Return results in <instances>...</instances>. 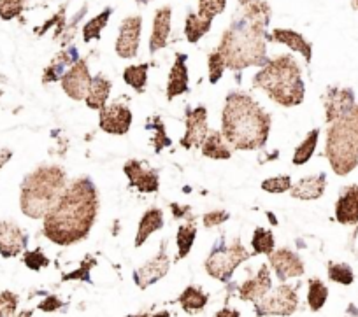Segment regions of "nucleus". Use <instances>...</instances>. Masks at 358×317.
<instances>
[{
  "instance_id": "obj_9",
  "label": "nucleus",
  "mask_w": 358,
  "mask_h": 317,
  "mask_svg": "<svg viewBox=\"0 0 358 317\" xmlns=\"http://www.w3.org/2000/svg\"><path fill=\"white\" fill-rule=\"evenodd\" d=\"M141 30H143V18L139 15L123 20L116 39V54L120 58L129 60L136 57L141 44Z\"/></svg>"
},
{
  "instance_id": "obj_42",
  "label": "nucleus",
  "mask_w": 358,
  "mask_h": 317,
  "mask_svg": "<svg viewBox=\"0 0 358 317\" xmlns=\"http://www.w3.org/2000/svg\"><path fill=\"white\" fill-rule=\"evenodd\" d=\"M27 0H0V18L9 22V20L18 18L23 13Z\"/></svg>"
},
{
  "instance_id": "obj_35",
  "label": "nucleus",
  "mask_w": 358,
  "mask_h": 317,
  "mask_svg": "<svg viewBox=\"0 0 358 317\" xmlns=\"http://www.w3.org/2000/svg\"><path fill=\"white\" fill-rule=\"evenodd\" d=\"M251 247H253L255 254H271L276 249V242H274V235L271 230L257 228L251 239Z\"/></svg>"
},
{
  "instance_id": "obj_15",
  "label": "nucleus",
  "mask_w": 358,
  "mask_h": 317,
  "mask_svg": "<svg viewBox=\"0 0 358 317\" xmlns=\"http://www.w3.org/2000/svg\"><path fill=\"white\" fill-rule=\"evenodd\" d=\"M123 172L129 177L130 186L137 188L141 193H157L160 188V181H158V172L153 168H146L141 161L130 160L127 161Z\"/></svg>"
},
{
  "instance_id": "obj_1",
  "label": "nucleus",
  "mask_w": 358,
  "mask_h": 317,
  "mask_svg": "<svg viewBox=\"0 0 358 317\" xmlns=\"http://www.w3.org/2000/svg\"><path fill=\"white\" fill-rule=\"evenodd\" d=\"M99 212L97 188L90 179H78L44 216V235L57 246H72L86 239Z\"/></svg>"
},
{
  "instance_id": "obj_8",
  "label": "nucleus",
  "mask_w": 358,
  "mask_h": 317,
  "mask_svg": "<svg viewBox=\"0 0 358 317\" xmlns=\"http://www.w3.org/2000/svg\"><path fill=\"white\" fill-rule=\"evenodd\" d=\"M299 296L292 286H280L255 303L258 316H290L297 310Z\"/></svg>"
},
{
  "instance_id": "obj_23",
  "label": "nucleus",
  "mask_w": 358,
  "mask_h": 317,
  "mask_svg": "<svg viewBox=\"0 0 358 317\" xmlns=\"http://www.w3.org/2000/svg\"><path fill=\"white\" fill-rule=\"evenodd\" d=\"M327 188V175H309V177H302L297 184L290 188V195L299 200H316L323 196Z\"/></svg>"
},
{
  "instance_id": "obj_34",
  "label": "nucleus",
  "mask_w": 358,
  "mask_h": 317,
  "mask_svg": "<svg viewBox=\"0 0 358 317\" xmlns=\"http://www.w3.org/2000/svg\"><path fill=\"white\" fill-rule=\"evenodd\" d=\"M327 298H329V289L323 284L320 279H311L309 281V291H308V305L313 312H318L323 309Z\"/></svg>"
},
{
  "instance_id": "obj_47",
  "label": "nucleus",
  "mask_w": 358,
  "mask_h": 317,
  "mask_svg": "<svg viewBox=\"0 0 358 317\" xmlns=\"http://www.w3.org/2000/svg\"><path fill=\"white\" fill-rule=\"evenodd\" d=\"M60 307H64V302H62L58 296H48L44 302H41L39 309L44 310V312H51V310H57L60 309Z\"/></svg>"
},
{
  "instance_id": "obj_46",
  "label": "nucleus",
  "mask_w": 358,
  "mask_h": 317,
  "mask_svg": "<svg viewBox=\"0 0 358 317\" xmlns=\"http://www.w3.org/2000/svg\"><path fill=\"white\" fill-rule=\"evenodd\" d=\"M229 218L230 214L227 210H211V212L204 216V226L206 228H215V226L223 225Z\"/></svg>"
},
{
  "instance_id": "obj_41",
  "label": "nucleus",
  "mask_w": 358,
  "mask_h": 317,
  "mask_svg": "<svg viewBox=\"0 0 358 317\" xmlns=\"http://www.w3.org/2000/svg\"><path fill=\"white\" fill-rule=\"evenodd\" d=\"M225 68H227L225 60H223V57H222V53H220V51H215V53L209 54L208 74H209V82H211V84H216V82L222 79Z\"/></svg>"
},
{
  "instance_id": "obj_7",
  "label": "nucleus",
  "mask_w": 358,
  "mask_h": 317,
  "mask_svg": "<svg viewBox=\"0 0 358 317\" xmlns=\"http://www.w3.org/2000/svg\"><path fill=\"white\" fill-rule=\"evenodd\" d=\"M251 254L248 253L246 247L241 244V240H236L232 246L218 247L211 251L209 258L206 260V272L211 275L216 281L227 282L230 281L236 268L239 267L243 261L250 260Z\"/></svg>"
},
{
  "instance_id": "obj_13",
  "label": "nucleus",
  "mask_w": 358,
  "mask_h": 317,
  "mask_svg": "<svg viewBox=\"0 0 358 317\" xmlns=\"http://www.w3.org/2000/svg\"><path fill=\"white\" fill-rule=\"evenodd\" d=\"M268 263L274 274L278 275L280 281H288V279H297L304 275L306 268L301 258L290 249H274L268 254Z\"/></svg>"
},
{
  "instance_id": "obj_50",
  "label": "nucleus",
  "mask_w": 358,
  "mask_h": 317,
  "mask_svg": "<svg viewBox=\"0 0 358 317\" xmlns=\"http://www.w3.org/2000/svg\"><path fill=\"white\" fill-rule=\"evenodd\" d=\"M351 251H353V253L358 256V228H357V232L353 233V239H351Z\"/></svg>"
},
{
  "instance_id": "obj_51",
  "label": "nucleus",
  "mask_w": 358,
  "mask_h": 317,
  "mask_svg": "<svg viewBox=\"0 0 358 317\" xmlns=\"http://www.w3.org/2000/svg\"><path fill=\"white\" fill-rule=\"evenodd\" d=\"M216 316H218V317H222V316L236 317V316H239V312H237V310H220V312L216 314Z\"/></svg>"
},
{
  "instance_id": "obj_44",
  "label": "nucleus",
  "mask_w": 358,
  "mask_h": 317,
  "mask_svg": "<svg viewBox=\"0 0 358 317\" xmlns=\"http://www.w3.org/2000/svg\"><path fill=\"white\" fill-rule=\"evenodd\" d=\"M18 307V296L11 291H4L0 295V317L13 316Z\"/></svg>"
},
{
  "instance_id": "obj_20",
  "label": "nucleus",
  "mask_w": 358,
  "mask_h": 317,
  "mask_svg": "<svg viewBox=\"0 0 358 317\" xmlns=\"http://www.w3.org/2000/svg\"><path fill=\"white\" fill-rule=\"evenodd\" d=\"M336 219L341 225H357L358 223V184L344 189L336 203Z\"/></svg>"
},
{
  "instance_id": "obj_48",
  "label": "nucleus",
  "mask_w": 358,
  "mask_h": 317,
  "mask_svg": "<svg viewBox=\"0 0 358 317\" xmlns=\"http://www.w3.org/2000/svg\"><path fill=\"white\" fill-rule=\"evenodd\" d=\"M171 209H172V216H174L176 219H185V218L192 219L190 218L192 209L188 205H178V203H172Z\"/></svg>"
},
{
  "instance_id": "obj_4",
  "label": "nucleus",
  "mask_w": 358,
  "mask_h": 317,
  "mask_svg": "<svg viewBox=\"0 0 358 317\" xmlns=\"http://www.w3.org/2000/svg\"><path fill=\"white\" fill-rule=\"evenodd\" d=\"M255 88H260L283 108H294L302 103L306 86L301 68L290 54H283L262 65L260 72L253 79Z\"/></svg>"
},
{
  "instance_id": "obj_40",
  "label": "nucleus",
  "mask_w": 358,
  "mask_h": 317,
  "mask_svg": "<svg viewBox=\"0 0 358 317\" xmlns=\"http://www.w3.org/2000/svg\"><path fill=\"white\" fill-rule=\"evenodd\" d=\"M227 8V0H199V15L206 20H215Z\"/></svg>"
},
{
  "instance_id": "obj_30",
  "label": "nucleus",
  "mask_w": 358,
  "mask_h": 317,
  "mask_svg": "<svg viewBox=\"0 0 358 317\" xmlns=\"http://www.w3.org/2000/svg\"><path fill=\"white\" fill-rule=\"evenodd\" d=\"M195 239H197V226L195 223H187L178 228V235H176V242H178V260H183L190 254L192 246H194Z\"/></svg>"
},
{
  "instance_id": "obj_31",
  "label": "nucleus",
  "mask_w": 358,
  "mask_h": 317,
  "mask_svg": "<svg viewBox=\"0 0 358 317\" xmlns=\"http://www.w3.org/2000/svg\"><path fill=\"white\" fill-rule=\"evenodd\" d=\"M318 137H320L318 128L311 130V132L306 135V139L302 140L301 146L295 149L294 158H292L294 165L301 167V165H306L309 160H311V156L315 154V151H316V146H318Z\"/></svg>"
},
{
  "instance_id": "obj_49",
  "label": "nucleus",
  "mask_w": 358,
  "mask_h": 317,
  "mask_svg": "<svg viewBox=\"0 0 358 317\" xmlns=\"http://www.w3.org/2000/svg\"><path fill=\"white\" fill-rule=\"evenodd\" d=\"M11 156H13V153L9 149L0 151V170H2V167H4V165L11 160Z\"/></svg>"
},
{
  "instance_id": "obj_18",
  "label": "nucleus",
  "mask_w": 358,
  "mask_h": 317,
  "mask_svg": "<svg viewBox=\"0 0 358 317\" xmlns=\"http://www.w3.org/2000/svg\"><path fill=\"white\" fill-rule=\"evenodd\" d=\"M273 289V279H271V272H268L267 265H262L258 274L253 279H248L243 282L239 288V298L244 302H260L268 291Z\"/></svg>"
},
{
  "instance_id": "obj_39",
  "label": "nucleus",
  "mask_w": 358,
  "mask_h": 317,
  "mask_svg": "<svg viewBox=\"0 0 358 317\" xmlns=\"http://www.w3.org/2000/svg\"><path fill=\"white\" fill-rule=\"evenodd\" d=\"M72 60L74 58H71V54L67 53H60L57 58H55L53 61H51L50 67L44 71V75H43V81L44 82H51V81H57L58 75H60V72L64 71L65 67H67L69 64H72Z\"/></svg>"
},
{
  "instance_id": "obj_52",
  "label": "nucleus",
  "mask_w": 358,
  "mask_h": 317,
  "mask_svg": "<svg viewBox=\"0 0 358 317\" xmlns=\"http://www.w3.org/2000/svg\"><path fill=\"white\" fill-rule=\"evenodd\" d=\"M355 2H357V6H358V0H355Z\"/></svg>"
},
{
  "instance_id": "obj_24",
  "label": "nucleus",
  "mask_w": 358,
  "mask_h": 317,
  "mask_svg": "<svg viewBox=\"0 0 358 317\" xmlns=\"http://www.w3.org/2000/svg\"><path fill=\"white\" fill-rule=\"evenodd\" d=\"M111 81L106 79L102 74L92 78V84H90L88 95H86L85 98L86 105H88L90 109H97V111L104 109L106 103H108L109 95H111Z\"/></svg>"
},
{
  "instance_id": "obj_14",
  "label": "nucleus",
  "mask_w": 358,
  "mask_h": 317,
  "mask_svg": "<svg viewBox=\"0 0 358 317\" xmlns=\"http://www.w3.org/2000/svg\"><path fill=\"white\" fill-rule=\"evenodd\" d=\"M169 268H171V261H169L167 253H165V247L162 246V251L153 260H150L144 267L134 272V281L141 289H146L151 284L160 281V279H164L167 275Z\"/></svg>"
},
{
  "instance_id": "obj_6",
  "label": "nucleus",
  "mask_w": 358,
  "mask_h": 317,
  "mask_svg": "<svg viewBox=\"0 0 358 317\" xmlns=\"http://www.w3.org/2000/svg\"><path fill=\"white\" fill-rule=\"evenodd\" d=\"M325 154L337 175H348L358 167V105L330 125Z\"/></svg>"
},
{
  "instance_id": "obj_25",
  "label": "nucleus",
  "mask_w": 358,
  "mask_h": 317,
  "mask_svg": "<svg viewBox=\"0 0 358 317\" xmlns=\"http://www.w3.org/2000/svg\"><path fill=\"white\" fill-rule=\"evenodd\" d=\"M241 16L251 23H257L267 29L271 22V8L265 0H239Z\"/></svg>"
},
{
  "instance_id": "obj_45",
  "label": "nucleus",
  "mask_w": 358,
  "mask_h": 317,
  "mask_svg": "<svg viewBox=\"0 0 358 317\" xmlns=\"http://www.w3.org/2000/svg\"><path fill=\"white\" fill-rule=\"evenodd\" d=\"M94 265H95L94 258L86 256L85 261H83L81 267H79L78 270L72 272V274L64 275V281H78V279H83V281L90 282V270H92V267H94Z\"/></svg>"
},
{
  "instance_id": "obj_43",
  "label": "nucleus",
  "mask_w": 358,
  "mask_h": 317,
  "mask_svg": "<svg viewBox=\"0 0 358 317\" xmlns=\"http://www.w3.org/2000/svg\"><path fill=\"white\" fill-rule=\"evenodd\" d=\"M23 263H25L30 270H41V268L50 265V260L44 256L43 251L36 249V251H29V253H25V256H23Z\"/></svg>"
},
{
  "instance_id": "obj_19",
  "label": "nucleus",
  "mask_w": 358,
  "mask_h": 317,
  "mask_svg": "<svg viewBox=\"0 0 358 317\" xmlns=\"http://www.w3.org/2000/svg\"><path fill=\"white\" fill-rule=\"evenodd\" d=\"M172 23V9L171 6L160 8L155 13L153 18V32L150 37V53H157L162 47L167 46L169 36H171Z\"/></svg>"
},
{
  "instance_id": "obj_5",
  "label": "nucleus",
  "mask_w": 358,
  "mask_h": 317,
  "mask_svg": "<svg viewBox=\"0 0 358 317\" xmlns=\"http://www.w3.org/2000/svg\"><path fill=\"white\" fill-rule=\"evenodd\" d=\"M67 186V174L64 168L46 165L27 175L22 184L20 205L22 212L32 219H44L51 207L58 202Z\"/></svg>"
},
{
  "instance_id": "obj_3",
  "label": "nucleus",
  "mask_w": 358,
  "mask_h": 317,
  "mask_svg": "<svg viewBox=\"0 0 358 317\" xmlns=\"http://www.w3.org/2000/svg\"><path fill=\"white\" fill-rule=\"evenodd\" d=\"M218 51L230 71L262 67L265 64V27L248 22L244 16L234 20L220 40Z\"/></svg>"
},
{
  "instance_id": "obj_16",
  "label": "nucleus",
  "mask_w": 358,
  "mask_h": 317,
  "mask_svg": "<svg viewBox=\"0 0 358 317\" xmlns=\"http://www.w3.org/2000/svg\"><path fill=\"white\" fill-rule=\"evenodd\" d=\"M355 108V95L346 88H330L325 96L327 123H334Z\"/></svg>"
},
{
  "instance_id": "obj_12",
  "label": "nucleus",
  "mask_w": 358,
  "mask_h": 317,
  "mask_svg": "<svg viewBox=\"0 0 358 317\" xmlns=\"http://www.w3.org/2000/svg\"><path fill=\"white\" fill-rule=\"evenodd\" d=\"M101 128L111 135H125L132 125V112L125 103H111L101 109Z\"/></svg>"
},
{
  "instance_id": "obj_2",
  "label": "nucleus",
  "mask_w": 358,
  "mask_h": 317,
  "mask_svg": "<svg viewBox=\"0 0 358 317\" xmlns=\"http://www.w3.org/2000/svg\"><path fill=\"white\" fill-rule=\"evenodd\" d=\"M271 132V116L244 93H230L222 115V133L237 151L260 149Z\"/></svg>"
},
{
  "instance_id": "obj_22",
  "label": "nucleus",
  "mask_w": 358,
  "mask_h": 317,
  "mask_svg": "<svg viewBox=\"0 0 358 317\" xmlns=\"http://www.w3.org/2000/svg\"><path fill=\"white\" fill-rule=\"evenodd\" d=\"M271 40L285 44V46L290 47V50L295 51V53H301L302 57L306 58V61H311V57H313L311 43H308L306 37L301 36L299 32H295V30H288V29L273 30V34H271Z\"/></svg>"
},
{
  "instance_id": "obj_26",
  "label": "nucleus",
  "mask_w": 358,
  "mask_h": 317,
  "mask_svg": "<svg viewBox=\"0 0 358 317\" xmlns=\"http://www.w3.org/2000/svg\"><path fill=\"white\" fill-rule=\"evenodd\" d=\"M162 228H164V212H162L160 209L146 210L139 221V228H137L136 247L143 246V244L150 239L151 233L158 232V230Z\"/></svg>"
},
{
  "instance_id": "obj_32",
  "label": "nucleus",
  "mask_w": 358,
  "mask_h": 317,
  "mask_svg": "<svg viewBox=\"0 0 358 317\" xmlns=\"http://www.w3.org/2000/svg\"><path fill=\"white\" fill-rule=\"evenodd\" d=\"M111 15H113V9L106 8L101 15L90 20V22L83 27V40H85V43H90V40L101 39L102 30H104L106 25L109 23Z\"/></svg>"
},
{
  "instance_id": "obj_29",
  "label": "nucleus",
  "mask_w": 358,
  "mask_h": 317,
  "mask_svg": "<svg viewBox=\"0 0 358 317\" xmlns=\"http://www.w3.org/2000/svg\"><path fill=\"white\" fill-rule=\"evenodd\" d=\"M211 25H213L211 20L202 18L199 13L197 15L190 13V15L187 16V23H185V36H187L188 43L190 44L199 43V40H201L202 37L211 30Z\"/></svg>"
},
{
  "instance_id": "obj_38",
  "label": "nucleus",
  "mask_w": 358,
  "mask_h": 317,
  "mask_svg": "<svg viewBox=\"0 0 358 317\" xmlns=\"http://www.w3.org/2000/svg\"><path fill=\"white\" fill-rule=\"evenodd\" d=\"M148 128L155 130V137L151 139V144L155 147V153H160L164 147L171 146V139L167 135V130H165V125L160 121V118H153V123L150 121Z\"/></svg>"
},
{
  "instance_id": "obj_37",
  "label": "nucleus",
  "mask_w": 358,
  "mask_h": 317,
  "mask_svg": "<svg viewBox=\"0 0 358 317\" xmlns=\"http://www.w3.org/2000/svg\"><path fill=\"white\" fill-rule=\"evenodd\" d=\"M292 179L290 175H276V177H268L262 182V189L271 195H281V193L290 191Z\"/></svg>"
},
{
  "instance_id": "obj_11",
  "label": "nucleus",
  "mask_w": 358,
  "mask_h": 317,
  "mask_svg": "<svg viewBox=\"0 0 358 317\" xmlns=\"http://www.w3.org/2000/svg\"><path fill=\"white\" fill-rule=\"evenodd\" d=\"M208 137V109L199 105L195 109H187V132L181 139L185 149H197Z\"/></svg>"
},
{
  "instance_id": "obj_17",
  "label": "nucleus",
  "mask_w": 358,
  "mask_h": 317,
  "mask_svg": "<svg viewBox=\"0 0 358 317\" xmlns=\"http://www.w3.org/2000/svg\"><path fill=\"white\" fill-rule=\"evenodd\" d=\"M25 232L13 221L0 223V254L4 258H15L27 249Z\"/></svg>"
},
{
  "instance_id": "obj_36",
  "label": "nucleus",
  "mask_w": 358,
  "mask_h": 317,
  "mask_svg": "<svg viewBox=\"0 0 358 317\" xmlns=\"http://www.w3.org/2000/svg\"><path fill=\"white\" fill-rule=\"evenodd\" d=\"M327 272H329L330 281L337 282V284L350 286L355 281L353 270L346 263H329Z\"/></svg>"
},
{
  "instance_id": "obj_28",
  "label": "nucleus",
  "mask_w": 358,
  "mask_h": 317,
  "mask_svg": "<svg viewBox=\"0 0 358 317\" xmlns=\"http://www.w3.org/2000/svg\"><path fill=\"white\" fill-rule=\"evenodd\" d=\"M208 302H209V296L206 295L201 288H197V286H188V288L181 293V296H179V303H181L185 312L188 314H194V312H199V310H202L206 305H208Z\"/></svg>"
},
{
  "instance_id": "obj_21",
  "label": "nucleus",
  "mask_w": 358,
  "mask_h": 317,
  "mask_svg": "<svg viewBox=\"0 0 358 317\" xmlns=\"http://www.w3.org/2000/svg\"><path fill=\"white\" fill-rule=\"evenodd\" d=\"M188 91V68L187 54H176L174 65L171 68L167 82V100H174L176 96L185 95Z\"/></svg>"
},
{
  "instance_id": "obj_27",
  "label": "nucleus",
  "mask_w": 358,
  "mask_h": 317,
  "mask_svg": "<svg viewBox=\"0 0 358 317\" xmlns=\"http://www.w3.org/2000/svg\"><path fill=\"white\" fill-rule=\"evenodd\" d=\"M202 154L213 160H229L232 156V151H230L229 142L225 140L223 133L220 132H211L201 146Z\"/></svg>"
},
{
  "instance_id": "obj_10",
  "label": "nucleus",
  "mask_w": 358,
  "mask_h": 317,
  "mask_svg": "<svg viewBox=\"0 0 358 317\" xmlns=\"http://www.w3.org/2000/svg\"><path fill=\"white\" fill-rule=\"evenodd\" d=\"M90 84H92V75L86 60H76L72 67L62 75V88L72 100H85Z\"/></svg>"
},
{
  "instance_id": "obj_33",
  "label": "nucleus",
  "mask_w": 358,
  "mask_h": 317,
  "mask_svg": "<svg viewBox=\"0 0 358 317\" xmlns=\"http://www.w3.org/2000/svg\"><path fill=\"white\" fill-rule=\"evenodd\" d=\"M148 68L150 65L141 64V65H130L123 71V81L136 89L137 93H144L148 84Z\"/></svg>"
}]
</instances>
